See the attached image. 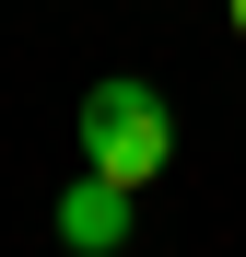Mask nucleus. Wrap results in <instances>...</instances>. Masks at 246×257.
Listing matches in <instances>:
<instances>
[{"label":"nucleus","mask_w":246,"mask_h":257,"mask_svg":"<svg viewBox=\"0 0 246 257\" xmlns=\"http://www.w3.org/2000/svg\"><path fill=\"white\" fill-rule=\"evenodd\" d=\"M59 245H70V257H117V245H129V187L82 176V187L59 199Z\"/></svg>","instance_id":"2"},{"label":"nucleus","mask_w":246,"mask_h":257,"mask_svg":"<svg viewBox=\"0 0 246 257\" xmlns=\"http://www.w3.org/2000/svg\"><path fill=\"white\" fill-rule=\"evenodd\" d=\"M234 35H246V0H234Z\"/></svg>","instance_id":"3"},{"label":"nucleus","mask_w":246,"mask_h":257,"mask_svg":"<svg viewBox=\"0 0 246 257\" xmlns=\"http://www.w3.org/2000/svg\"><path fill=\"white\" fill-rule=\"evenodd\" d=\"M70 128H82V176H106V187H129V199L164 176V164H176V105H164L152 82H129V70L94 82Z\"/></svg>","instance_id":"1"}]
</instances>
